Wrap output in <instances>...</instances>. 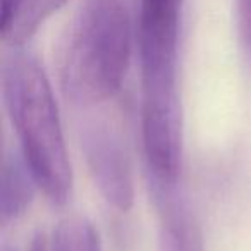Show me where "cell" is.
I'll return each instance as SVG.
<instances>
[{
    "label": "cell",
    "mask_w": 251,
    "mask_h": 251,
    "mask_svg": "<svg viewBox=\"0 0 251 251\" xmlns=\"http://www.w3.org/2000/svg\"><path fill=\"white\" fill-rule=\"evenodd\" d=\"M2 97L36 184L50 201L64 205L73 188V171L59 108L38 59L21 47H12L2 62Z\"/></svg>",
    "instance_id": "cell-1"
},
{
    "label": "cell",
    "mask_w": 251,
    "mask_h": 251,
    "mask_svg": "<svg viewBox=\"0 0 251 251\" xmlns=\"http://www.w3.org/2000/svg\"><path fill=\"white\" fill-rule=\"evenodd\" d=\"M67 0H0V35L11 47H23Z\"/></svg>",
    "instance_id": "cell-6"
},
{
    "label": "cell",
    "mask_w": 251,
    "mask_h": 251,
    "mask_svg": "<svg viewBox=\"0 0 251 251\" xmlns=\"http://www.w3.org/2000/svg\"><path fill=\"white\" fill-rule=\"evenodd\" d=\"M184 0H138L136 38L143 88L177 86V49Z\"/></svg>",
    "instance_id": "cell-3"
},
{
    "label": "cell",
    "mask_w": 251,
    "mask_h": 251,
    "mask_svg": "<svg viewBox=\"0 0 251 251\" xmlns=\"http://www.w3.org/2000/svg\"><path fill=\"white\" fill-rule=\"evenodd\" d=\"M50 251H101L97 230L83 217H69L53 230Z\"/></svg>",
    "instance_id": "cell-8"
},
{
    "label": "cell",
    "mask_w": 251,
    "mask_h": 251,
    "mask_svg": "<svg viewBox=\"0 0 251 251\" xmlns=\"http://www.w3.org/2000/svg\"><path fill=\"white\" fill-rule=\"evenodd\" d=\"M236 12L241 40L251 57V0H236Z\"/></svg>",
    "instance_id": "cell-9"
},
{
    "label": "cell",
    "mask_w": 251,
    "mask_h": 251,
    "mask_svg": "<svg viewBox=\"0 0 251 251\" xmlns=\"http://www.w3.org/2000/svg\"><path fill=\"white\" fill-rule=\"evenodd\" d=\"M160 215L158 251H203V234L195 213L176 186H153Z\"/></svg>",
    "instance_id": "cell-5"
},
{
    "label": "cell",
    "mask_w": 251,
    "mask_h": 251,
    "mask_svg": "<svg viewBox=\"0 0 251 251\" xmlns=\"http://www.w3.org/2000/svg\"><path fill=\"white\" fill-rule=\"evenodd\" d=\"M29 251H50V244L47 243L45 236L42 232L36 234L31 241V246H29Z\"/></svg>",
    "instance_id": "cell-10"
},
{
    "label": "cell",
    "mask_w": 251,
    "mask_h": 251,
    "mask_svg": "<svg viewBox=\"0 0 251 251\" xmlns=\"http://www.w3.org/2000/svg\"><path fill=\"white\" fill-rule=\"evenodd\" d=\"M81 148L101 196L115 210L127 212L134 201V177L119 133L105 121L86 122L81 129Z\"/></svg>",
    "instance_id": "cell-4"
},
{
    "label": "cell",
    "mask_w": 251,
    "mask_h": 251,
    "mask_svg": "<svg viewBox=\"0 0 251 251\" xmlns=\"http://www.w3.org/2000/svg\"><path fill=\"white\" fill-rule=\"evenodd\" d=\"M133 53V25L124 0H86L69 31L60 60L64 91L91 105L121 90Z\"/></svg>",
    "instance_id": "cell-2"
},
{
    "label": "cell",
    "mask_w": 251,
    "mask_h": 251,
    "mask_svg": "<svg viewBox=\"0 0 251 251\" xmlns=\"http://www.w3.org/2000/svg\"><path fill=\"white\" fill-rule=\"evenodd\" d=\"M35 186L38 184L25 157H18L14 153L5 155L2 165V203H0L4 222L16 220L28 210V206L31 205Z\"/></svg>",
    "instance_id": "cell-7"
}]
</instances>
